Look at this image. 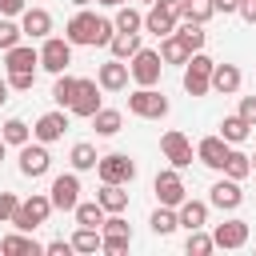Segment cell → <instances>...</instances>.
Masks as SVG:
<instances>
[{
  "label": "cell",
  "instance_id": "1",
  "mask_svg": "<svg viewBox=\"0 0 256 256\" xmlns=\"http://www.w3.org/2000/svg\"><path fill=\"white\" fill-rule=\"evenodd\" d=\"M64 36L72 40V44H108L112 36H116V24L108 20V16H96V12H88V8H80L68 24H64Z\"/></svg>",
  "mask_w": 256,
  "mask_h": 256
},
{
  "label": "cell",
  "instance_id": "2",
  "mask_svg": "<svg viewBox=\"0 0 256 256\" xmlns=\"http://www.w3.org/2000/svg\"><path fill=\"white\" fill-rule=\"evenodd\" d=\"M52 212H56L52 196H48V192H32L28 200H20V208H16V216H12V228H20V232H36Z\"/></svg>",
  "mask_w": 256,
  "mask_h": 256
},
{
  "label": "cell",
  "instance_id": "3",
  "mask_svg": "<svg viewBox=\"0 0 256 256\" xmlns=\"http://www.w3.org/2000/svg\"><path fill=\"white\" fill-rule=\"evenodd\" d=\"M212 68H216V60H212V56L192 52V56H188V64H184V76H180L184 92H188V96H208V92H212Z\"/></svg>",
  "mask_w": 256,
  "mask_h": 256
},
{
  "label": "cell",
  "instance_id": "4",
  "mask_svg": "<svg viewBox=\"0 0 256 256\" xmlns=\"http://www.w3.org/2000/svg\"><path fill=\"white\" fill-rule=\"evenodd\" d=\"M72 40L68 36H44V44H40V68L44 72H52V76H60V72H68V64H72Z\"/></svg>",
  "mask_w": 256,
  "mask_h": 256
},
{
  "label": "cell",
  "instance_id": "5",
  "mask_svg": "<svg viewBox=\"0 0 256 256\" xmlns=\"http://www.w3.org/2000/svg\"><path fill=\"white\" fill-rule=\"evenodd\" d=\"M96 176H100V184H132L136 180V160L128 152H108V156H100Z\"/></svg>",
  "mask_w": 256,
  "mask_h": 256
},
{
  "label": "cell",
  "instance_id": "6",
  "mask_svg": "<svg viewBox=\"0 0 256 256\" xmlns=\"http://www.w3.org/2000/svg\"><path fill=\"white\" fill-rule=\"evenodd\" d=\"M152 192H156V200H160V204H168V208H180V204L188 200L184 176H180V168H172V164L156 172V180H152Z\"/></svg>",
  "mask_w": 256,
  "mask_h": 256
},
{
  "label": "cell",
  "instance_id": "7",
  "mask_svg": "<svg viewBox=\"0 0 256 256\" xmlns=\"http://www.w3.org/2000/svg\"><path fill=\"white\" fill-rule=\"evenodd\" d=\"M128 68H132L136 88H156V84H160V72H164V56L152 52V48H140V52L128 60Z\"/></svg>",
  "mask_w": 256,
  "mask_h": 256
},
{
  "label": "cell",
  "instance_id": "8",
  "mask_svg": "<svg viewBox=\"0 0 256 256\" xmlns=\"http://www.w3.org/2000/svg\"><path fill=\"white\" fill-rule=\"evenodd\" d=\"M128 112L140 116V120H164L168 116V96L156 92V88H136L128 96Z\"/></svg>",
  "mask_w": 256,
  "mask_h": 256
},
{
  "label": "cell",
  "instance_id": "9",
  "mask_svg": "<svg viewBox=\"0 0 256 256\" xmlns=\"http://www.w3.org/2000/svg\"><path fill=\"white\" fill-rule=\"evenodd\" d=\"M160 152H164V160L172 164V168H188L192 160H196V152H192V140L180 132V128H168L164 136H160Z\"/></svg>",
  "mask_w": 256,
  "mask_h": 256
},
{
  "label": "cell",
  "instance_id": "10",
  "mask_svg": "<svg viewBox=\"0 0 256 256\" xmlns=\"http://www.w3.org/2000/svg\"><path fill=\"white\" fill-rule=\"evenodd\" d=\"M176 24H180V12L168 4V0H156V4H148V12H144V32H152V36H172L176 32Z\"/></svg>",
  "mask_w": 256,
  "mask_h": 256
},
{
  "label": "cell",
  "instance_id": "11",
  "mask_svg": "<svg viewBox=\"0 0 256 256\" xmlns=\"http://www.w3.org/2000/svg\"><path fill=\"white\" fill-rule=\"evenodd\" d=\"M16 168H20L24 176H32V180H40V176H48V168H52V156H48V144H40V140H28V144L20 148V160H16Z\"/></svg>",
  "mask_w": 256,
  "mask_h": 256
},
{
  "label": "cell",
  "instance_id": "12",
  "mask_svg": "<svg viewBox=\"0 0 256 256\" xmlns=\"http://www.w3.org/2000/svg\"><path fill=\"white\" fill-rule=\"evenodd\" d=\"M48 196H52V204H56L60 212H72V208L80 204V172H76V168H72V172H60V176L52 180Z\"/></svg>",
  "mask_w": 256,
  "mask_h": 256
},
{
  "label": "cell",
  "instance_id": "13",
  "mask_svg": "<svg viewBox=\"0 0 256 256\" xmlns=\"http://www.w3.org/2000/svg\"><path fill=\"white\" fill-rule=\"evenodd\" d=\"M100 92H104V88H100L96 80H84V76H80V84H76V96H72L68 112H72V116H84V120H92V116L104 108V104H100Z\"/></svg>",
  "mask_w": 256,
  "mask_h": 256
},
{
  "label": "cell",
  "instance_id": "14",
  "mask_svg": "<svg viewBox=\"0 0 256 256\" xmlns=\"http://www.w3.org/2000/svg\"><path fill=\"white\" fill-rule=\"evenodd\" d=\"M68 108H52V112H44L36 124H32V140H40V144H56L64 132H68Z\"/></svg>",
  "mask_w": 256,
  "mask_h": 256
},
{
  "label": "cell",
  "instance_id": "15",
  "mask_svg": "<svg viewBox=\"0 0 256 256\" xmlns=\"http://www.w3.org/2000/svg\"><path fill=\"white\" fill-rule=\"evenodd\" d=\"M128 80H132V68H128V60H104L100 68H96V84L104 88V92H124L128 88Z\"/></svg>",
  "mask_w": 256,
  "mask_h": 256
},
{
  "label": "cell",
  "instance_id": "16",
  "mask_svg": "<svg viewBox=\"0 0 256 256\" xmlns=\"http://www.w3.org/2000/svg\"><path fill=\"white\" fill-rule=\"evenodd\" d=\"M228 152H232V144H228L220 132H216V136H204V140L196 144V160H200L204 168H212V172H224Z\"/></svg>",
  "mask_w": 256,
  "mask_h": 256
},
{
  "label": "cell",
  "instance_id": "17",
  "mask_svg": "<svg viewBox=\"0 0 256 256\" xmlns=\"http://www.w3.org/2000/svg\"><path fill=\"white\" fill-rule=\"evenodd\" d=\"M212 240H216V248H224V252H236V248H244V244H248V220L232 216V220L216 224V228H212Z\"/></svg>",
  "mask_w": 256,
  "mask_h": 256
},
{
  "label": "cell",
  "instance_id": "18",
  "mask_svg": "<svg viewBox=\"0 0 256 256\" xmlns=\"http://www.w3.org/2000/svg\"><path fill=\"white\" fill-rule=\"evenodd\" d=\"M208 204H212V208H220V212H236V208L244 204L240 180H232V176L216 180V184H212V192H208Z\"/></svg>",
  "mask_w": 256,
  "mask_h": 256
},
{
  "label": "cell",
  "instance_id": "19",
  "mask_svg": "<svg viewBox=\"0 0 256 256\" xmlns=\"http://www.w3.org/2000/svg\"><path fill=\"white\" fill-rule=\"evenodd\" d=\"M20 28H24V36L44 40V36H52V12L48 8H24L20 12Z\"/></svg>",
  "mask_w": 256,
  "mask_h": 256
},
{
  "label": "cell",
  "instance_id": "20",
  "mask_svg": "<svg viewBox=\"0 0 256 256\" xmlns=\"http://www.w3.org/2000/svg\"><path fill=\"white\" fill-rule=\"evenodd\" d=\"M240 84H244V72H240L236 64H216V68H212V92H220V96H236Z\"/></svg>",
  "mask_w": 256,
  "mask_h": 256
},
{
  "label": "cell",
  "instance_id": "21",
  "mask_svg": "<svg viewBox=\"0 0 256 256\" xmlns=\"http://www.w3.org/2000/svg\"><path fill=\"white\" fill-rule=\"evenodd\" d=\"M0 252H4V256H40L44 244H36L32 232H20V228H16V232H8V236L0 240Z\"/></svg>",
  "mask_w": 256,
  "mask_h": 256
},
{
  "label": "cell",
  "instance_id": "22",
  "mask_svg": "<svg viewBox=\"0 0 256 256\" xmlns=\"http://www.w3.org/2000/svg\"><path fill=\"white\" fill-rule=\"evenodd\" d=\"M4 68L8 72H28V68H40V48L32 44H16L4 52Z\"/></svg>",
  "mask_w": 256,
  "mask_h": 256
},
{
  "label": "cell",
  "instance_id": "23",
  "mask_svg": "<svg viewBox=\"0 0 256 256\" xmlns=\"http://www.w3.org/2000/svg\"><path fill=\"white\" fill-rule=\"evenodd\" d=\"M208 208H212L208 200H184V204L176 208V212H180V228H188V232H192V228H204V224H208Z\"/></svg>",
  "mask_w": 256,
  "mask_h": 256
},
{
  "label": "cell",
  "instance_id": "24",
  "mask_svg": "<svg viewBox=\"0 0 256 256\" xmlns=\"http://www.w3.org/2000/svg\"><path fill=\"white\" fill-rule=\"evenodd\" d=\"M140 48H144V44H140V32H116V36L108 40V52H112L116 60H132Z\"/></svg>",
  "mask_w": 256,
  "mask_h": 256
},
{
  "label": "cell",
  "instance_id": "25",
  "mask_svg": "<svg viewBox=\"0 0 256 256\" xmlns=\"http://www.w3.org/2000/svg\"><path fill=\"white\" fill-rule=\"evenodd\" d=\"M160 56H164V64H188L192 48L180 40V32H172V36H164V40H160Z\"/></svg>",
  "mask_w": 256,
  "mask_h": 256
},
{
  "label": "cell",
  "instance_id": "26",
  "mask_svg": "<svg viewBox=\"0 0 256 256\" xmlns=\"http://www.w3.org/2000/svg\"><path fill=\"white\" fill-rule=\"evenodd\" d=\"M68 164H72L76 172H92V168L100 164V156H96V148H92L88 140H76L72 152H68Z\"/></svg>",
  "mask_w": 256,
  "mask_h": 256
},
{
  "label": "cell",
  "instance_id": "27",
  "mask_svg": "<svg viewBox=\"0 0 256 256\" xmlns=\"http://www.w3.org/2000/svg\"><path fill=\"white\" fill-rule=\"evenodd\" d=\"M128 184H100V192H96V200L104 204V212H124L128 208V192H124Z\"/></svg>",
  "mask_w": 256,
  "mask_h": 256
},
{
  "label": "cell",
  "instance_id": "28",
  "mask_svg": "<svg viewBox=\"0 0 256 256\" xmlns=\"http://www.w3.org/2000/svg\"><path fill=\"white\" fill-rule=\"evenodd\" d=\"M72 216H76V224H88V228H100V224L108 220V212H104L100 200H80V204L72 208Z\"/></svg>",
  "mask_w": 256,
  "mask_h": 256
},
{
  "label": "cell",
  "instance_id": "29",
  "mask_svg": "<svg viewBox=\"0 0 256 256\" xmlns=\"http://www.w3.org/2000/svg\"><path fill=\"white\" fill-rule=\"evenodd\" d=\"M148 224H152V232H156V236H172V232L180 228V212H176V208H168V204H160V208L148 216Z\"/></svg>",
  "mask_w": 256,
  "mask_h": 256
},
{
  "label": "cell",
  "instance_id": "30",
  "mask_svg": "<svg viewBox=\"0 0 256 256\" xmlns=\"http://www.w3.org/2000/svg\"><path fill=\"white\" fill-rule=\"evenodd\" d=\"M248 132H252V124H248V120H244L240 112H236V116H224V120H220V136H224L228 144H244V140H248Z\"/></svg>",
  "mask_w": 256,
  "mask_h": 256
},
{
  "label": "cell",
  "instance_id": "31",
  "mask_svg": "<svg viewBox=\"0 0 256 256\" xmlns=\"http://www.w3.org/2000/svg\"><path fill=\"white\" fill-rule=\"evenodd\" d=\"M100 244H104V232H100V228L76 224V232H72V248H76V252H100Z\"/></svg>",
  "mask_w": 256,
  "mask_h": 256
},
{
  "label": "cell",
  "instance_id": "32",
  "mask_svg": "<svg viewBox=\"0 0 256 256\" xmlns=\"http://www.w3.org/2000/svg\"><path fill=\"white\" fill-rule=\"evenodd\" d=\"M92 128H96V136H116V132L124 128V116H120L116 108H100V112L92 116Z\"/></svg>",
  "mask_w": 256,
  "mask_h": 256
},
{
  "label": "cell",
  "instance_id": "33",
  "mask_svg": "<svg viewBox=\"0 0 256 256\" xmlns=\"http://www.w3.org/2000/svg\"><path fill=\"white\" fill-rule=\"evenodd\" d=\"M0 136H4V144H12V148H24V144L32 140V128H28V124H24L20 116H12V120H4Z\"/></svg>",
  "mask_w": 256,
  "mask_h": 256
},
{
  "label": "cell",
  "instance_id": "34",
  "mask_svg": "<svg viewBox=\"0 0 256 256\" xmlns=\"http://www.w3.org/2000/svg\"><path fill=\"white\" fill-rule=\"evenodd\" d=\"M224 176H232V180H248V176H252V156L240 152V148H232L228 160H224Z\"/></svg>",
  "mask_w": 256,
  "mask_h": 256
},
{
  "label": "cell",
  "instance_id": "35",
  "mask_svg": "<svg viewBox=\"0 0 256 256\" xmlns=\"http://www.w3.org/2000/svg\"><path fill=\"white\" fill-rule=\"evenodd\" d=\"M112 24H116V32H140V28H144V12L132 8V4H120Z\"/></svg>",
  "mask_w": 256,
  "mask_h": 256
},
{
  "label": "cell",
  "instance_id": "36",
  "mask_svg": "<svg viewBox=\"0 0 256 256\" xmlns=\"http://www.w3.org/2000/svg\"><path fill=\"white\" fill-rule=\"evenodd\" d=\"M176 32H180V40H184L192 52H204V40H208L204 24H196V20H180V24H176Z\"/></svg>",
  "mask_w": 256,
  "mask_h": 256
},
{
  "label": "cell",
  "instance_id": "37",
  "mask_svg": "<svg viewBox=\"0 0 256 256\" xmlns=\"http://www.w3.org/2000/svg\"><path fill=\"white\" fill-rule=\"evenodd\" d=\"M216 16V0H184V12L180 20H196V24H208Z\"/></svg>",
  "mask_w": 256,
  "mask_h": 256
},
{
  "label": "cell",
  "instance_id": "38",
  "mask_svg": "<svg viewBox=\"0 0 256 256\" xmlns=\"http://www.w3.org/2000/svg\"><path fill=\"white\" fill-rule=\"evenodd\" d=\"M76 84H80V76L60 72V76H56V84H52V100H56L60 108H68V104H72V96H76Z\"/></svg>",
  "mask_w": 256,
  "mask_h": 256
},
{
  "label": "cell",
  "instance_id": "39",
  "mask_svg": "<svg viewBox=\"0 0 256 256\" xmlns=\"http://www.w3.org/2000/svg\"><path fill=\"white\" fill-rule=\"evenodd\" d=\"M212 248H216V240H212V232H204V228H192L188 240H184V252H188V256H208Z\"/></svg>",
  "mask_w": 256,
  "mask_h": 256
},
{
  "label": "cell",
  "instance_id": "40",
  "mask_svg": "<svg viewBox=\"0 0 256 256\" xmlns=\"http://www.w3.org/2000/svg\"><path fill=\"white\" fill-rule=\"evenodd\" d=\"M24 40V28L12 20V16H0V52H8V48H16Z\"/></svg>",
  "mask_w": 256,
  "mask_h": 256
},
{
  "label": "cell",
  "instance_id": "41",
  "mask_svg": "<svg viewBox=\"0 0 256 256\" xmlns=\"http://www.w3.org/2000/svg\"><path fill=\"white\" fill-rule=\"evenodd\" d=\"M100 232H104V236H132V224H128L120 212H108V220L100 224Z\"/></svg>",
  "mask_w": 256,
  "mask_h": 256
},
{
  "label": "cell",
  "instance_id": "42",
  "mask_svg": "<svg viewBox=\"0 0 256 256\" xmlns=\"http://www.w3.org/2000/svg\"><path fill=\"white\" fill-rule=\"evenodd\" d=\"M8 84H12V92H32V88H36V68H28V72H8Z\"/></svg>",
  "mask_w": 256,
  "mask_h": 256
},
{
  "label": "cell",
  "instance_id": "43",
  "mask_svg": "<svg viewBox=\"0 0 256 256\" xmlns=\"http://www.w3.org/2000/svg\"><path fill=\"white\" fill-rule=\"evenodd\" d=\"M128 248H132V236H104V244H100L104 256H124Z\"/></svg>",
  "mask_w": 256,
  "mask_h": 256
},
{
  "label": "cell",
  "instance_id": "44",
  "mask_svg": "<svg viewBox=\"0 0 256 256\" xmlns=\"http://www.w3.org/2000/svg\"><path fill=\"white\" fill-rule=\"evenodd\" d=\"M16 208H20V196L16 192H0V224H12Z\"/></svg>",
  "mask_w": 256,
  "mask_h": 256
},
{
  "label": "cell",
  "instance_id": "45",
  "mask_svg": "<svg viewBox=\"0 0 256 256\" xmlns=\"http://www.w3.org/2000/svg\"><path fill=\"white\" fill-rule=\"evenodd\" d=\"M240 116L256 128V96H240Z\"/></svg>",
  "mask_w": 256,
  "mask_h": 256
},
{
  "label": "cell",
  "instance_id": "46",
  "mask_svg": "<svg viewBox=\"0 0 256 256\" xmlns=\"http://www.w3.org/2000/svg\"><path fill=\"white\" fill-rule=\"evenodd\" d=\"M44 252H48V256H68V252H76V248H72V240H52V244H44Z\"/></svg>",
  "mask_w": 256,
  "mask_h": 256
},
{
  "label": "cell",
  "instance_id": "47",
  "mask_svg": "<svg viewBox=\"0 0 256 256\" xmlns=\"http://www.w3.org/2000/svg\"><path fill=\"white\" fill-rule=\"evenodd\" d=\"M236 16H240L244 24H256V0H240V8H236Z\"/></svg>",
  "mask_w": 256,
  "mask_h": 256
},
{
  "label": "cell",
  "instance_id": "48",
  "mask_svg": "<svg viewBox=\"0 0 256 256\" xmlns=\"http://www.w3.org/2000/svg\"><path fill=\"white\" fill-rule=\"evenodd\" d=\"M28 8V0H0V16H20Z\"/></svg>",
  "mask_w": 256,
  "mask_h": 256
},
{
  "label": "cell",
  "instance_id": "49",
  "mask_svg": "<svg viewBox=\"0 0 256 256\" xmlns=\"http://www.w3.org/2000/svg\"><path fill=\"white\" fill-rule=\"evenodd\" d=\"M240 8V0H216V12H224V16H232Z\"/></svg>",
  "mask_w": 256,
  "mask_h": 256
},
{
  "label": "cell",
  "instance_id": "50",
  "mask_svg": "<svg viewBox=\"0 0 256 256\" xmlns=\"http://www.w3.org/2000/svg\"><path fill=\"white\" fill-rule=\"evenodd\" d=\"M8 92H12V84H8V76H0V104H8Z\"/></svg>",
  "mask_w": 256,
  "mask_h": 256
},
{
  "label": "cell",
  "instance_id": "51",
  "mask_svg": "<svg viewBox=\"0 0 256 256\" xmlns=\"http://www.w3.org/2000/svg\"><path fill=\"white\" fill-rule=\"evenodd\" d=\"M96 4H104V8H120V4H128V0H96Z\"/></svg>",
  "mask_w": 256,
  "mask_h": 256
},
{
  "label": "cell",
  "instance_id": "52",
  "mask_svg": "<svg viewBox=\"0 0 256 256\" xmlns=\"http://www.w3.org/2000/svg\"><path fill=\"white\" fill-rule=\"evenodd\" d=\"M68 4H76V8H88V4H92V0H68Z\"/></svg>",
  "mask_w": 256,
  "mask_h": 256
},
{
  "label": "cell",
  "instance_id": "53",
  "mask_svg": "<svg viewBox=\"0 0 256 256\" xmlns=\"http://www.w3.org/2000/svg\"><path fill=\"white\" fill-rule=\"evenodd\" d=\"M4 152H8V144H4V136H0V160H4Z\"/></svg>",
  "mask_w": 256,
  "mask_h": 256
},
{
  "label": "cell",
  "instance_id": "54",
  "mask_svg": "<svg viewBox=\"0 0 256 256\" xmlns=\"http://www.w3.org/2000/svg\"><path fill=\"white\" fill-rule=\"evenodd\" d=\"M252 172H256V152H252Z\"/></svg>",
  "mask_w": 256,
  "mask_h": 256
},
{
  "label": "cell",
  "instance_id": "55",
  "mask_svg": "<svg viewBox=\"0 0 256 256\" xmlns=\"http://www.w3.org/2000/svg\"><path fill=\"white\" fill-rule=\"evenodd\" d=\"M140 4H156V0H140Z\"/></svg>",
  "mask_w": 256,
  "mask_h": 256
}]
</instances>
